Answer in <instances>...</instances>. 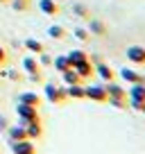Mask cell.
Returning a JSON list of instances; mask_svg holds the SVG:
<instances>
[{"instance_id": "29", "label": "cell", "mask_w": 145, "mask_h": 154, "mask_svg": "<svg viewBox=\"0 0 145 154\" xmlns=\"http://www.w3.org/2000/svg\"><path fill=\"white\" fill-rule=\"evenodd\" d=\"M127 104H129L131 109H136V111H143V104H145V100H129Z\"/></svg>"}, {"instance_id": "31", "label": "cell", "mask_w": 145, "mask_h": 154, "mask_svg": "<svg viewBox=\"0 0 145 154\" xmlns=\"http://www.w3.org/2000/svg\"><path fill=\"white\" fill-rule=\"evenodd\" d=\"M29 77V82H41V72H39V75H27Z\"/></svg>"}, {"instance_id": "20", "label": "cell", "mask_w": 145, "mask_h": 154, "mask_svg": "<svg viewBox=\"0 0 145 154\" xmlns=\"http://www.w3.org/2000/svg\"><path fill=\"white\" fill-rule=\"evenodd\" d=\"M66 95L72 97V100H84V86H82V84H72V86H66Z\"/></svg>"}, {"instance_id": "15", "label": "cell", "mask_w": 145, "mask_h": 154, "mask_svg": "<svg viewBox=\"0 0 145 154\" xmlns=\"http://www.w3.org/2000/svg\"><path fill=\"white\" fill-rule=\"evenodd\" d=\"M61 79H63V86H72V84H82V77L75 72V68H68V70L61 72Z\"/></svg>"}, {"instance_id": "34", "label": "cell", "mask_w": 145, "mask_h": 154, "mask_svg": "<svg viewBox=\"0 0 145 154\" xmlns=\"http://www.w3.org/2000/svg\"><path fill=\"white\" fill-rule=\"evenodd\" d=\"M140 113H145V104H143V111H140Z\"/></svg>"}, {"instance_id": "32", "label": "cell", "mask_w": 145, "mask_h": 154, "mask_svg": "<svg viewBox=\"0 0 145 154\" xmlns=\"http://www.w3.org/2000/svg\"><path fill=\"white\" fill-rule=\"evenodd\" d=\"M0 129H7V120H5V116H0Z\"/></svg>"}, {"instance_id": "1", "label": "cell", "mask_w": 145, "mask_h": 154, "mask_svg": "<svg viewBox=\"0 0 145 154\" xmlns=\"http://www.w3.org/2000/svg\"><path fill=\"white\" fill-rule=\"evenodd\" d=\"M43 91H45V100L52 102V104H61V102L68 100L66 86H57V84H52V82H45Z\"/></svg>"}, {"instance_id": "30", "label": "cell", "mask_w": 145, "mask_h": 154, "mask_svg": "<svg viewBox=\"0 0 145 154\" xmlns=\"http://www.w3.org/2000/svg\"><path fill=\"white\" fill-rule=\"evenodd\" d=\"M5 61H7V50L2 48V45H0V66H2Z\"/></svg>"}, {"instance_id": "6", "label": "cell", "mask_w": 145, "mask_h": 154, "mask_svg": "<svg viewBox=\"0 0 145 154\" xmlns=\"http://www.w3.org/2000/svg\"><path fill=\"white\" fill-rule=\"evenodd\" d=\"M118 75H120L127 84H145V75L136 72L134 68H127V66H125V68H120V72H118Z\"/></svg>"}, {"instance_id": "2", "label": "cell", "mask_w": 145, "mask_h": 154, "mask_svg": "<svg viewBox=\"0 0 145 154\" xmlns=\"http://www.w3.org/2000/svg\"><path fill=\"white\" fill-rule=\"evenodd\" d=\"M16 113H18V125H23V127L27 125V122H32V120H39V111H36V106L23 104V102H18Z\"/></svg>"}, {"instance_id": "28", "label": "cell", "mask_w": 145, "mask_h": 154, "mask_svg": "<svg viewBox=\"0 0 145 154\" xmlns=\"http://www.w3.org/2000/svg\"><path fill=\"white\" fill-rule=\"evenodd\" d=\"M36 61H39V66H52V57H50V54H45V50L39 54V59H36Z\"/></svg>"}, {"instance_id": "33", "label": "cell", "mask_w": 145, "mask_h": 154, "mask_svg": "<svg viewBox=\"0 0 145 154\" xmlns=\"http://www.w3.org/2000/svg\"><path fill=\"white\" fill-rule=\"evenodd\" d=\"M5 2H9V0H0V5H5Z\"/></svg>"}, {"instance_id": "22", "label": "cell", "mask_w": 145, "mask_h": 154, "mask_svg": "<svg viewBox=\"0 0 145 154\" xmlns=\"http://www.w3.org/2000/svg\"><path fill=\"white\" fill-rule=\"evenodd\" d=\"M48 36L54 38V41L66 38V29H63V25H50V27H48Z\"/></svg>"}, {"instance_id": "26", "label": "cell", "mask_w": 145, "mask_h": 154, "mask_svg": "<svg viewBox=\"0 0 145 154\" xmlns=\"http://www.w3.org/2000/svg\"><path fill=\"white\" fill-rule=\"evenodd\" d=\"M72 14L79 16V18H88V9L84 5H79V2H77V5H72Z\"/></svg>"}, {"instance_id": "27", "label": "cell", "mask_w": 145, "mask_h": 154, "mask_svg": "<svg viewBox=\"0 0 145 154\" xmlns=\"http://www.w3.org/2000/svg\"><path fill=\"white\" fill-rule=\"evenodd\" d=\"M2 77H7V79H11V82H20V79H23V77H20V72H18V70H14V68L5 70V72H2Z\"/></svg>"}, {"instance_id": "5", "label": "cell", "mask_w": 145, "mask_h": 154, "mask_svg": "<svg viewBox=\"0 0 145 154\" xmlns=\"http://www.w3.org/2000/svg\"><path fill=\"white\" fill-rule=\"evenodd\" d=\"M93 68H95V75L100 77L102 82H113V79H116V70H113L109 63L97 61V63H93Z\"/></svg>"}, {"instance_id": "4", "label": "cell", "mask_w": 145, "mask_h": 154, "mask_svg": "<svg viewBox=\"0 0 145 154\" xmlns=\"http://www.w3.org/2000/svg\"><path fill=\"white\" fill-rule=\"evenodd\" d=\"M127 61H131L134 66H145V48L143 45H129L125 50Z\"/></svg>"}, {"instance_id": "9", "label": "cell", "mask_w": 145, "mask_h": 154, "mask_svg": "<svg viewBox=\"0 0 145 154\" xmlns=\"http://www.w3.org/2000/svg\"><path fill=\"white\" fill-rule=\"evenodd\" d=\"M23 70L27 72V75H39L41 66H39V61H36V57H32V54L23 57Z\"/></svg>"}, {"instance_id": "18", "label": "cell", "mask_w": 145, "mask_h": 154, "mask_svg": "<svg viewBox=\"0 0 145 154\" xmlns=\"http://www.w3.org/2000/svg\"><path fill=\"white\" fill-rule=\"evenodd\" d=\"M23 45H25V50H27V52H32V54H41V52L45 50L43 43H41V41H36V38H25Z\"/></svg>"}, {"instance_id": "12", "label": "cell", "mask_w": 145, "mask_h": 154, "mask_svg": "<svg viewBox=\"0 0 145 154\" xmlns=\"http://www.w3.org/2000/svg\"><path fill=\"white\" fill-rule=\"evenodd\" d=\"M39 9L43 11L45 16H57V14H59L57 0H39Z\"/></svg>"}, {"instance_id": "13", "label": "cell", "mask_w": 145, "mask_h": 154, "mask_svg": "<svg viewBox=\"0 0 145 154\" xmlns=\"http://www.w3.org/2000/svg\"><path fill=\"white\" fill-rule=\"evenodd\" d=\"M25 131H27V138L34 140V138H41V134H43V127H41V120H32L25 125Z\"/></svg>"}, {"instance_id": "21", "label": "cell", "mask_w": 145, "mask_h": 154, "mask_svg": "<svg viewBox=\"0 0 145 154\" xmlns=\"http://www.w3.org/2000/svg\"><path fill=\"white\" fill-rule=\"evenodd\" d=\"M52 66H54V70H57V72H63V70H68V68H70V61H68L66 54H59V57L52 59Z\"/></svg>"}, {"instance_id": "25", "label": "cell", "mask_w": 145, "mask_h": 154, "mask_svg": "<svg viewBox=\"0 0 145 154\" xmlns=\"http://www.w3.org/2000/svg\"><path fill=\"white\" fill-rule=\"evenodd\" d=\"M11 2V9L14 11H25L29 7V0H9Z\"/></svg>"}, {"instance_id": "16", "label": "cell", "mask_w": 145, "mask_h": 154, "mask_svg": "<svg viewBox=\"0 0 145 154\" xmlns=\"http://www.w3.org/2000/svg\"><path fill=\"white\" fill-rule=\"evenodd\" d=\"M88 32L91 34H95V36H104L106 34V25L102 23V20H97V18H88Z\"/></svg>"}, {"instance_id": "11", "label": "cell", "mask_w": 145, "mask_h": 154, "mask_svg": "<svg viewBox=\"0 0 145 154\" xmlns=\"http://www.w3.org/2000/svg\"><path fill=\"white\" fill-rule=\"evenodd\" d=\"M104 91L109 97H127V91L116 82H104Z\"/></svg>"}, {"instance_id": "24", "label": "cell", "mask_w": 145, "mask_h": 154, "mask_svg": "<svg viewBox=\"0 0 145 154\" xmlns=\"http://www.w3.org/2000/svg\"><path fill=\"white\" fill-rule=\"evenodd\" d=\"M106 102L116 109H127V97H106Z\"/></svg>"}, {"instance_id": "14", "label": "cell", "mask_w": 145, "mask_h": 154, "mask_svg": "<svg viewBox=\"0 0 145 154\" xmlns=\"http://www.w3.org/2000/svg\"><path fill=\"white\" fill-rule=\"evenodd\" d=\"M18 102H23V104H29V106H36V109H39L41 97L36 95L34 91H23V93L18 95Z\"/></svg>"}, {"instance_id": "17", "label": "cell", "mask_w": 145, "mask_h": 154, "mask_svg": "<svg viewBox=\"0 0 145 154\" xmlns=\"http://www.w3.org/2000/svg\"><path fill=\"white\" fill-rule=\"evenodd\" d=\"M127 97L129 100H145V84H129Z\"/></svg>"}, {"instance_id": "7", "label": "cell", "mask_w": 145, "mask_h": 154, "mask_svg": "<svg viewBox=\"0 0 145 154\" xmlns=\"http://www.w3.org/2000/svg\"><path fill=\"white\" fill-rule=\"evenodd\" d=\"M27 138V131H25L23 125H14V127H7V140L9 143H16V140H25Z\"/></svg>"}, {"instance_id": "8", "label": "cell", "mask_w": 145, "mask_h": 154, "mask_svg": "<svg viewBox=\"0 0 145 154\" xmlns=\"http://www.w3.org/2000/svg\"><path fill=\"white\" fill-rule=\"evenodd\" d=\"M72 68H75V72H77V75L82 77V79H88V77H93V75H95V68H93V63L88 61V59H86V61L75 63Z\"/></svg>"}, {"instance_id": "3", "label": "cell", "mask_w": 145, "mask_h": 154, "mask_svg": "<svg viewBox=\"0 0 145 154\" xmlns=\"http://www.w3.org/2000/svg\"><path fill=\"white\" fill-rule=\"evenodd\" d=\"M84 97L93 102H106V91H104V84H91V86H84Z\"/></svg>"}, {"instance_id": "19", "label": "cell", "mask_w": 145, "mask_h": 154, "mask_svg": "<svg viewBox=\"0 0 145 154\" xmlns=\"http://www.w3.org/2000/svg\"><path fill=\"white\" fill-rule=\"evenodd\" d=\"M66 57H68V61H70V68H72L75 63H79V61H86V59H88V54L84 52V50H70V52H68Z\"/></svg>"}, {"instance_id": "23", "label": "cell", "mask_w": 145, "mask_h": 154, "mask_svg": "<svg viewBox=\"0 0 145 154\" xmlns=\"http://www.w3.org/2000/svg\"><path fill=\"white\" fill-rule=\"evenodd\" d=\"M72 34H75L77 41H88V38H91V32H88L86 27H75V29H72Z\"/></svg>"}, {"instance_id": "10", "label": "cell", "mask_w": 145, "mask_h": 154, "mask_svg": "<svg viewBox=\"0 0 145 154\" xmlns=\"http://www.w3.org/2000/svg\"><path fill=\"white\" fill-rule=\"evenodd\" d=\"M9 145H11V152H14V154H29V152H34V145H32L29 138L16 140V143H9Z\"/></svg>"}]
</instances>
